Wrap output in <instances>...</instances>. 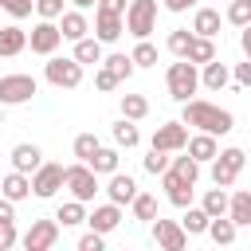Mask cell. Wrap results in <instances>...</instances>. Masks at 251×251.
<instances>
[{
    "label": "cell",
    "mask_w": 251,
    "mask_h": 251,
    "mask_svg": "<svg viewBox=\"0 0 251 251\" xmlns=\"http://www.w3.org/2000/svg\"><path fill=\"white\" fill-rule=\"evenodd\" d=\"M180 106H184V110H180V122L192 126V129H200V133L224 137V133L235 129V114H231V110H220V106H212V102H204V98H188V102H180Z\"/></svg>",
    "instance_id": "1"
},
{
    "label": "cell",
    "mask_w": 251,
    "mask_h": 251,
    "mask_svg": "<svg viewBox=\"0 0 251 251\" xmlns=\"http://www.w3.org/2000/svg\"><path fill=\"white\" fill-rule=\"evenodd\" d=\"M165 82H169V98H173V102H188V98L200 90V71H196V63L176 59V63H169Z\"/></svg>",
    "instance_id": "2"
},
{
    "label": "cell",
    "mask_w": 251,
    "mask_h": 251,
    "mask_svg": "<svg viewBox=\"0 0 251 251\" xmlns=\"http://www.w3.org/2000/svg\"><path fill=\"white\" fill-rule=\"evenodd\" d=\"M122 24L133 39H149L157 31V0H129L122 12Z\"/></svg>",
    "instance_id": "3"
},
{
    "label": "cell",
    "mask_w": 251,
    "mask_h": 251,
    "mask_svg": "<svg viewBox=\"0 0 251 251\" xmlns=\"http://www.w3.org/2000/svg\"><path fill=\"white\" fill-rule=\"evenodd\" d=\"M43 75H47L51 86H59V90H75V86L82 82V63H75V59H67V55H47Z\"/></svg>",
    "instance_id": "4"
},
{
    "label": "cell",
    "mask_w": 251,
    "mask_h": 251,
    "mask_svg": "<svg viewBox=\"0 0 251 251\" xmlns=\"http://www.w3.org/2000/svg\"><path fill=\"white\" fill-rule=\"evenodd\" d=\"M243 161H247V153H243L239 145H231V149H220V153L212 157V184H220V188H231V184H235V176L243 173Z\"/></svg>",
    "instance_id": "5"
},
{
    "label": "cell",
    "mask_w": 251,
    "mask_h": 251,
    "mask_svg": "<svg viewBox=\"0 0 251 251\" xmlns=\"http://www.w3.org/2000/svg\"><path fill=\"white\" fill-rule=\"evenodd\" d=\"M63 184H67V188H71V196H75V200H82V204H90V200L98 196V173H94L90 165H82V161L67 165Z\"/></svg>",
    "instance_id": "6"
},
{
    "label": "cell",
    "mask_w": 251,
    "mask_h": 251,
    "mask_svg": "<svg viewBox=\"0 0 251 251\" xmlns=\"http://www.w3.org/2000/svg\"><path fill=\"white\" fill-rule=\"evenodd\" d=\"M35 90H39V82L31 75H0V106H24V102H31Z\"/></svg>",
    "instance_id": "7"
},
{
    "label": "cell",
    "mask_w": 251,
    "mask_h": 251,
    "mask_svg": "<svg viewBox=\"0 0 251 251\" xmlns=\"http://www.w3.org/2000/svg\"><path fill=\"white\" fill-rule=\"evenodd\" d=\"M63 173H67V165H59V161H39V169L31 173V192H35L39 200H51V196L63 188Z\"/></svg>",
    "instance_id": "8"
},
{
    "label": "cell",
    "mask_w": 251,
    "mask_h": 251,
    "mask_svg": "<svg viewBox=\"0 0 251 251\" xmlns=\"http://www.w3.org/2000/svg\"><path fill=\"white\" fill-rule=\"evenodd\" d=\"M149 224H153V243H157L161 251H184V247H188V231H184L176 220H161V216H153Z\"/></svg>",
    "instance_id": "9"
},
{
    "label": "cell",
    "mask_w": 251,
    "mask_h": 251,
    "mask_svg": "<svg viewBox=\"0 0 251 251\" xmlns=\"http://www.w3.org/2000/svg\"><path fill=\"white\" fill-rule=\"evenodd\" d=\"M184 141H188V126H184V122H165V126H157V129H153L149 149H161V153H180V149H184Z\"/></svg>",
    "instance_id": "10"
},
{
    "label": "cell",
    "mask_w": 251,
    "mask_h": 251,
    "mask_svg": "<svg viewBox=\"0 0 251 251\" xmlns=\"http://www.w3.org/2000/svg\"><path fill=\"white\" fill-rule=\"evenodd\" d=\"M20 243L27 251H51L59 243V224L55 220H31V227L20 235Z\"/></svg>",
    "instance_id": "11"
},
{
    "label": "cell",
    "mask_w": 251,
    "mask_h": 251,
    "mask_svg": "<svg viewBox=\"0 0 251 251\" xmlns=\"http://www.w3.org/2000/svg\"><path fill=\"white\" fill-rule=\"evenodd\" d=\"M59 43H63V35H59V24L55 20H39L35 27H31V35H27V47L35 51V55H55L59 51Z\"/></svg>",
    "instance_id": "12"
},
{
    "label": "cell",
    "mask_w": 251,
    "mask_h": 251,
    "mask_svg": "<svg viewBox=\"0 0 251 251\" xmlns=\"http://www.w3.org/2000/svg\"><path fill=\"white\" fill-rule=\"evenodd\" d=\"M133 192H137V180H133L129 173L114 169V173H110V180H106V200H110V204H118V208H126V204L133 200Z\"/></svg>",
    "instance_id": "13"
},
{
    "label": "cell",
    "mask_w": 251,
    "mask_h": 251,
    "mask_svg": "<svg viewBox=\"0 0 251 251\" xmlns=\"http://www.w3.org/2000/svg\"><path fill=\"white\" fill-rule=\"evenodd\" d=\"M122 220H126V216H122V208H118V204H110V200H106V204H98L94 212H86V224H90V231H98V235L114 231Z\"/></svg>",
    "instance_id": "14"
},
{
    "label": "cell",
    "mask_w": 251,
    "mask_h": 251,
    "mask_svg": "<svg viewBox=\"0 0 251 251\" xmlns=\"http://www.w3.org/2000/svg\"><path fill=\"white\" fill-rule=\"evenodd\" d=\"M122 31H126L122 16H114V12H98V8H94V39H98V43H118Z\"/></svg>",
    "instance_id": "15"
},
{
    "label": "cell",
    "mask_w": 251,
    "mask_h": 251,
    "mask_svg": "<svg viewBox=\"0 0 251 251\" xmlns=\"http://www.w3.org/2000/svg\"><path fill=\"white\" fill-rule=\"evenodd\" d=\"M184 153H188L192 161H200V165H204V161H212V157L220 153V141H216L212 133H200V129H196V133H188V141H184Z\"/></svg>",
    "instance_id": "16"
},
{
    "label": "cell",
    "mask_w": 251,
    "mask_h": 251,
    "mask_svg": "<svg viewBox=\"0 0 251 251\" xmlns=\"http://www.w3.org/2000/svg\"><path fill=\"white\" fill-rule=\"evenodd\" d=\"M39 161H43V149L35 145V141H20V145H12V169H20V173H35L39 169Z\"/></svg>",
    "instance_id": "17"
},
{
    "label": "cell",
    "mask_w": 251,
    "mask_h": 251,
    "mask_svg": "<svg viewBox=\"0 0 251 251\" xmlns=\"http://www.w3.org/2000/svg\"><path fill=\"white\" fill-rule=\"evenodd\" d=\"M0 196H4V200H12V204L27 200V196H31V176H27V173H20V169H12V173L0 180Z\"/></svg>",
    "instance_id": "18"
},
{
    "label": "cell",
    "mask_w": 251,
    "mask_h": 251,
    "mask_svg": "<svg viewBox=\"0 0 251 251\" xmlns=\"http://www.w3.org/2000/svg\"><path fill=\"white\" fill-rule=\"evenodd\" d=\"M161 188H165V196H169V204H176V208H188L192 204V184L188 180H180L176 173H161Z\"/></svg>",
    "instance_id": "19"
},
{
    "label": "cell",
    "mask_w": 251,
    "mask_h": 251,
    "mask_svg": "<svg viewBox=\"0 0 251 251\" xmlns=\"http://www.w3.org/2000/svg\"><path fill=\"white\" fill-rule=\"evenodd\" d=\"M86 31H90V24H86V12H82V8H71V12L59 16V35H63V39L75 43V39H82Z\"/></svg>",
    "instance_id": "20"
},
{
    "label": "cell",
    "mask_w": 251,
    "mask_h": 251,
    "mask_svg": "<svg viewBox=\"0 0 251 251\" xmlns=\"http://www.w3.org/2000/svg\"><path fill=\"white\" fill-rule=\"evenodd\" d=\"M227 220L235 227H251V192L247 188H239V192L227 196Z\"/></svg>",
    "instance_id": "21"
},
{
    "label": "cell",
    "mask_w": 251,
    "mask_h": 251,
    "mask_svg": "<svg viewBox=\"0 0 251 251\" xmlns=\"http://www.w3.org/2000/svg\"><path fill=\"white\" fill-rule=\"evenodd\" d=\"M200 67H204V71H200V86H204V90H224V86H227V78H231L227 63L208 59V63H200Z\"/></svg>",
    "instance_id": "22"
},
{
    "label": "cell",
    "mask_w": 251,
    "mask_h": 251,
    "mask_svg": "<svg viewBox=\"0 0 251 251\" xmlns=\"http://www.w3.org/2000/svg\"><path fill=\"white\" fill-rule=\"evenodd\" d=\"M27 47V31L20 27V24H8V27H0V59H12V55H20Z\"/></svg>",
    "instance_id": "23"
},
{
    "label": "cell",
    "mask_w": 251,
    "mask_h": 251,
    "mask_svg": "<svg viewBox=\"0 0 251 251\" xmlns=\"http://www.w3.org/2000/svg\"><path fill=\"white\" fill-rule=\"evenodd\" d=\"M118 161H122V149H118V145H98V149H94V157H90L86 165H90L98 176H110V173L118 169Z\"/></svg>",
    "instance_id": "24"
},
{
    "label": "cell",
    "mask_w": 251,
    "mask_h": 251,
    "mask_svg": "<svg viewBox=\"0 0 251 251\" xmlns=\"http://www.w3.org/2000/svg\"><path fill=\"white\" fill-rule=\"evenodd\" d=\"M204 231L212 235L216 247H227V243H235V235H239V227H235L227 216H208V227H204Z\"/></svg>",
    "instance_id": "25"
},
{
    "label": "cell",
    "mask_w": 251,
    "mask_h": 251,
    "mask_svg": "<svg viewBox=\"0 0 251 251\" xmlns=\"http://www.w3.org/2000/svg\"><path fill=\"white\" fill-rule=\"evenodd\" d=\"M192 35L216 39V35H220V12H216V8H196V16H192Z\"/></svg>",
    "instance_id": "26"
},
{
    "label": "cell",
    "mask_w": 251,
    "mask_h": 251,
    "mask_svg": "<svg viewBox=\"0 0 251 251\" xmlns=\"http://www.w3.org/2000/svg\"><path fill=\"white\" fill-rule=\"evenodd\" d=\"M110 133H114V145H118V149H137V145H141V133H137V126H133L129 118H118V122L110 126Z\"/></svg>",
    "instance_id": "27"
},
{
    "label": "cell",
    "mask_w": 251,
    "mask_h": 251,
    "mask_svg": "<svg viewBox=\"0 0 251 251\" xmlns=\"http://www.w3.org/2000/svg\"><path fill=\"white\" fill-rule=\"evenodd\" d=\"M55 224H59V227H78V224H86V204L71 196L67 204H59V212H55Z\"/></svg>",
    "instance_id": "28"
},
{
    "label": "cell",
    "mask_w": 251,
    "mask_h": 251,
    "mask_svg": "<svg viewBox=\"0 0 251 251\" xmlns=\"http://www.w3.org/2000/svg\"><path fill=\"white\" fill-rule=\"evenodd\" d=\"M102 55H106V51H102V43H98L94 35L75 39V55H71L75 63H94V67H98V63H102Z\"/></svg>",
    "instance_id": "29"
},
{
    "label": "cell",
    "mask_w": 251,
    "mask_h": 251,
    "mask_svg": "<svg viewBox=\"0 0 251 251\" xmlns=\"http://www.w3.org/2000/svg\"><path fill=\"white\" fill-rule=\"evenodd\" d=\"M184 59L188 63H208V59H216V39H208V35H192L188 39V51H184Z\"/></svg>",
    "instance_id": "30"
},
{
    "label": "cell",
    "mask_w": 251,
    "mask_h": 251,
    "mask_svg": "<svg viewBox=\"0 0 251 251\" xmlns=\"http://www.w3.org/2000/svg\"><path fill=\"white\" fill-rule=\"evenodd\" d=\"M129 212H133V220H141V224H149L153 216H157V196L153 192H133V200H129Z\"/></svg>",
    "instance_id": "31"
},
{
    "label": "cell",
    "mask_w": 251,
    "mask_h": 251,
    "mask_svg": "<svg viewBox=\"0 0 251 251\" xmlns=\"http://www.w3.org/2000/svg\"><path fill=\"white\" fill-rule=\"evenodd\" d=\"M180 153H184V149H180ZM169 173H176L180 180L196 184V180H200V161H192L188 153H184V157H169Z\"/></svg>",
    "instance_id": "32"
},
{
    "label": "cell",
    "mask_w": 251,
    "mask_h": 251,
    "mask_svg": "<svg viewBox=\"0 0 251 251\" xmlns=\"http://www.w3.org/2000/svg\"><path fill=\"white\" fill-rule=\"evenodd\" d=\"M122 118H129V122H141L145 114H149V98L145 94H122Z\"/></svg>",
    "instance_id": "33"
},
{
    "label": "cell",
    "mask_w": 251,
    "mask_h": 251,
    "mask_svg": "<svg viewBox=\"0 0 251 251\" xmlns=\"http://www.w3.org/2000/svg\"><path fill=\"white\" fill-rule=\"evenodd\" d=\"M200 208L208 212V216H227V188H208L204 192V200H200Z\"/></svg>",
    "instance_id": "34"
},
{
    "label": "cell",
    "mask_w": 251,
    "mask_h": 251,
    "mask_svg": "<svg viewBox=\"0 0 251 251\" xmlns=\"http://www.w3.org/2000/svg\"><path fill=\"white\" fill-rule=\"evenodd\" d=\"M180 212H184V220H176V224H180L188 235H204V227H208V212H204V208H192V204L180 208Z\"/></svg>",
    "instance_id": "35"
},
{
    "label": "cell",
    "mask_w": 251,
    "mask_h": 251,
    "mask_svg": "<svg viewBox=\"0 0 251 251\" xmlns=\"http://www.w3.org/2000/svg\"><path fill=\"white\" fill-rule=\"evenodd\" d=\"M102 67L118 78V82H126L129 75H133V63H129V55H102Z\"/></svg>",
    "instance_id": "36"
},
{
    "label": "cell",
    "mask_w": 251,
    "mask_h": 251,
    "mask_svg": "<svg viewBox=\"0 0 251 251\" xmlns=\"http://www.w3.org/2000/svg\"><path fill=\"white\" fill-rule=\"evenodd\" d=\"M129 63L133 67H157V47L149 39H137V47L129 51Z\"/></svg>",
    "instance_id": "37"
},
{
    "label": "cell",
    "mask_w": 251,
    "mask_h": 251,
    "mask_svg": "<svg viewBox=\"0 0 251 251\" xmlns=\"http://www.w3.org/2000/svg\"><path fill=\"white\" fill-rule=\"evenodd\" d=\"M98 145H102V141H98V137H94V133H78V137H75V145H71V149H75V157H78V161H82V165H86V161H90V157H94V149H98Z\"/></svg>",
    "instance_id": "38"
},
{
    "label": "cell",
    "mask_w": 251,
    "mask_h": 251,
    "mask_svg": "<svg viewBox=\"0 0 251 251\" xmlns=\"http://www.w3.org/2000/svg\"><path fill=\"white\" fill-rule=\"evenodd\" d=\"M227 24L247 27V24H251V0H231V4H227Z\"/></svg>",
    "instance_id": "39"
},
{
    "label": "cell",
    "mask_w": 251,
    "mask_h": 251,
    "mask_svg": "<svg viewBox=\"0 0 251 251\" xmlns=\"http://www.w3.org/2000/svg\"><path fill=\"white\" fill-rule=\"evenodd\" d=\"M188 39H192V31H188V27H176V31H169L165 47H169L176 59H184V51H188Z\"/></svg>",
    "instance_id": "40"
},
{
    "label": "cell",
    "mask_w": 251,
    "mask_h": 251,
    "mask_svg": "<svg viewBox=\"0 0 251 251\" xmlns=\"http://www.w3.org/2000/svg\"><path fill=\"white\" fill-rule=\"evenodd\" d=\"M31 12H39V20H59L63 0H31Z\"/></svg>",
    "instance_id": "41"
},
{
    "label": "cell",
    "mask_w": 251,
    "mask_h": 251,
    "mask_svg": "<svg viewBox=\"0 0 251 251\" xmlns=\"http://www.w3.org/2000/svg\"><path fill=\"white\" fill-rule=\"evenodd\" d=\"M165 169H169V153H161V149H149V157H145V173L161 176Z\"/></svg>",
    "instance_id": "42"
},
{
    "label": "cell",
    "mask_w": 251,
    "mask_h": 251,
    "mask_svg": "<svg viewBox=\"0 0 251 251\" xmlns=\"http://www.w3.org/2000/svg\"><path fill=\"white\" fill-rule=\"evenodd\" d=\"M0 8H4L12 20H27V16H31V0H0Z\"/></svg>",
    "instance_id": "43"
},
{
    "label": "cell",
    "mask_w": 251,
    "mask_h": 251,
    "mask_svg": "<svg viewBox=\"0 0 251 251\" xmlns=\"http://www.w3.org/2000/svg\"><path fill=\"white\" fill-rule=\"evenodd\" d=\"M16 243H20L16 220H4V224H0V251H8V247H16Z\"/></svg>",
    "instance_id": "44"
},
{
    "label": "cell",
    "mask_w": 251,
    "mask_h": 251,
    "mask_svg": "<svg viewBox=\"0 0 251 251\" xmlns=\"http://www.w3.org/2000/svg\"><path fill=\"white\" fill-rule=\"evenodd\" d=\"M94 86H98V90H114V86H118V78H114V75L98 63V71H94Z\"/></svg>",
    "instance_id": "45"
},
{
    "label": "cell",
    "mask_w": 251,
    "mask_h": 251,
    "mask_svg": "<svg viewBox=\"0 0 251 251\" xmlns=\"http://www.w3.org/2000/svg\"><path fill=\"white\" fill-rule=\"evenodd\" d=\"M231 78H235V86H251V63H235Z\"/></svg>",
    "instance_id": "46"
},
{
    "label": "cell",
    "mask_w": 251,
    "mask_h": 251,
    "mask_svg": "<svg viewBox=\"0 0 251 251\" xmlns=\"http://www.w3.org/2000/svg\"><path fill=\"white\" fill-rule=\"evenodd\" d=\"M78 251H102V235H98V231H86V235L78 239Z\"/></svg>",
    "instance_id": "47"
},
{
    "label": "cell",
    "mask_w": 251,
    "mask_h": 251,
    "mask_svg": "<svg viewBox=\"0 0 251 251\" xmlns=\"http://www.w3.org/2000/svg\"><path fill=\"white\" fill-rule=\"evenodd\" d=\"M126 4H129V0H94V8H98V12H114V16H122V12H126Z\"/></svg>",
    "instance_id": "48"
},
{
    "label": "cell",
    "mask_w": 251,
    "mask_h": 251,
    "mask_svg": "<svg viewBox=\"0 0 251 251\" xmlns=\"http://www.w3.org/2000/svg\"><path fill=\"white\" fill-rule=\"evenodd\" d=\"M4 220H16V204L0 196V224H4Z\"/></svg>",
    "instance_id": "49"
},
{
    "label": "cell",
    "mask_w": 251,
    "mask_h": 251,
    "mask_svg": "<svg viewBox=\"0 0 251 251\" xmlns=\"http://www.w3.org/2000/svg\"><path fill=\"white\" fill-rule=\"evenodd\" d=\"M161 4H165L169 12H188V8L196 4V0H161Z\"/></svg>",
    "instance_id": "50"
},
{
    "label": "cell",
    "mask_w": 251,
    "mask_h": 251,
    "mask_svg": "<svg viewBox=\"0 0 251 251\" xmlns=\"http://www.w3.org/2000/svg\"><path fill=\"white\" fill-rule=\"evenodd\" d=\"M71 4H75V8H82V12H86V8H94V0H71Z\"/></svg>",
    "instance_id": "51"
},
{
    "label": "cell",
    "mask_w": 251,
    "mask_h": 251,
    "mask_svg": "<svg viewBox=\"0 0 251 251\" xmlns=\"http://www.w3.org/2000/svg\"><path fill=\"white\" fill-rule=\"evenodd\" d=\"M4 110H8V106H0V126H4Z\"/></svg>",
    "instance_id": "52"
}]
</instances>
